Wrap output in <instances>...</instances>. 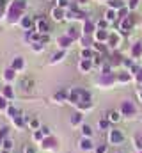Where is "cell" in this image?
Segmentation results:
<instances>
[{
	"mask_svg": "<svg viewBox=\"0 0 142 153\" xmlns=\"http://www.w3.org/2000/svg\"><path fill=\"white\" fill-rule=\"evenodd\" d=\"M96 39H98V41H105V39H108V34L101 29V30H98V32H96Z\"/></svg>",
	"mask_w": 142,
	"mask_h": 153,
	"instance_id": "27",
	"label": "cell"
},
{
	"mask_svg": "<svg viewBox=\"0 0 142 153\" xmlns=\"http://www.w3.org/2000/svg\"><path fill=\"white\" fill-rule=\"evenodd\" d=\"M108 121H110V123L119 121V112H117V111H110V112H108Z\"/></svg>",
	"mask_w": 142,
	"mask_h": 153,
	"instance_id": "22",
	"label": "cell"
},
{
	"mask_svg": "<svg viewBox=\"0 0 142 153\" xmlns=\"http://www.w3.org/2000/svg\"><path fill=\"white\" fill-rule=\"evenodd\" d=\"M82 134H84V137H91L92 135V128L89 125H84L82 126Z\"/></svg>",
	"mask_w": 142,
	"mask_h": 153,
	"instance_id": "25",
	"label": "cell"
},
{
	"mask_svg": "<svg viewBox=\"0 0 142 153\" xmlns=\"http://www.w3.org/2000/svg\"><path fill=\"white\" fill-rule=\"evenodd\" d=\"M48 29H50V27H48V22H46V20H37V30H39L41 34H46Z\"/></svg>",
	"mask_w": 142,
	"mask_h": 153,
	"instance_id": "10",
	"label": "cell"
},
{
	"mask_svg": "<svg viewBox=\"0 0 142 153\" xmlns=\"http://www.w3.org/2000/svg\"><path fill=\"white\" fill-rule=\"evenodd\" d=\"M53 100H57V102H64V100H68L66 91H59V93H55V94H53Z\"/></svg>",
	"mask_w": 142,
	"mask_h": 153,
	"instance_id": "19",
	"label": "cell"
},
{
	"mask_svg": "<svg viewBox=\"0 0 142 153\" xmlns=\"http://www.w3.org/2000/svg\"><path fill=\"white\" fill-rule=\"evenodd\" d=\"M108 43H110L112 46H115V45L119 43V39H117V36H108Z\"/></svg>",
	"mask_w": 142,
	"mask_h": 153,
	"instance_id": "36",
	"label": "cell"
},
{
	"mask_svg": "<svg viewBox=\"0 0 142 153\" xmlns=\"http://www.w3.org/2000/svg\"><path fill=\"white\" fill-rule=\"evenodd\" d=\"M32 50H34V52H41V50H43V45H41L39 41H34V43H32Z\"/></svg>",
	"mask_w": 142,
	"mask_h": 153,
	"instance_id": "34",
	"label": "cell"
},
{
	"mask_svg": "<svg viewBox=\"0 0 142 153\" xmlns=\"http://www.w3.org/2000/svg\"><path fill=\"white\" fill-rule=\"evenodd\" d=\"M82 57H84V59H91V57H92V52H91V50H84V52H82Z\"/></svg>",
	"mask_w": 142,
	"mask_h": 153,
	"instance_id": "40",
	"label": "cell"
},
{
	"mask_svg": "<svg viewBox=\"0 0 142 153\" xmlns=\"http://www.w3.org/2000/svg\"><path fill=\"white\" fill-rule=\"evenodd\" d=\"M52 16H53V20H57V22H61V20L64 18V11H62L61 7H55V9L52 11Z\"/></svg>",
	"mask_w": 142,
	"mask_h": 153,
	"instance_id": "13",
	"label": "cell"
},
{
	"mask_svg": "<svg viewBox=\"0 0 142 153\" xmlns=\"http://www.w3.org/2000/svg\"><path fill=\"white\" fill-rule=\"evenodd\" d=\"M32 139H34L36 143H39V144H41V141L44 139V135L41 134V130H36L34 134H32Z\"/></svg>",
	"mask_w": 142,
	"mask_h": 153,
	"instance_id": "24",
	"label": "cell"
},
{
	"mask_svg": "<svg viewBox=\"0 0 142 153\" xmlns=\"http://www.w3.org/2000/svg\"><path fill=\"white\" fill-rule=\"evenodd\" d=\"M121 112L124 116H133L135 114V105L132 103V102H123V105H121Z\"/></svg>",
	"mask_w": 142,
	"mask_h": 153,
	"instance_id": "4",
	"label": "cell"
},
{
	"mask_svg": "<svg viewBox=\"0 0 142 153\" xmlns=\"http://www.w3.org/2000/svg\"><path fill=\"white\" fill-rule=\"evenodd\" d=\"M108 125H110V121H108V119H101V121H100V128H103V130L108 128Z\"/></svg>",
	"mask_w": 142,
	"mask_h": 153,
	"instance_id": "38",
	"label": "cell"
},
{
	"mask_svg": "<svg viewBox=\"0 0 142 153\" xmlns=\"http://www.w3.org/2000/svg\"><path fill=\"white\" fill-rule=\"evenodd\" d=\"M96 50H100V52H105V46H103L101 43H96Z\"/></svg>",
	"mask_w": 142,
	"mask_h": 153,
	"instance_id": "44",
	"label": "cell"
},
{
	"mask_svg": "<svg viewBox=\"0 0 142 153\" xmlns=\"http://www.w3.org/2000/svg\"><path fill=\"white\" fill-rule=\"evenodd\" d=\"M68 38H71V39H76L78 38V32H76V29L75 27H71V29H68V34H66Z\"/></svg>",
	"mask_w": 142,
	"mask_h": 153,
	"instance_id": "28",
	"label": "cell"
},
{
	"mask_svg": "<svg viewBox=\"0 0 142 153\" xmlns=\"http://www.w3.org/2000/svg\"><path fill=\"white\" fill-rule=\"evenodd\" d=\"M2 96H5L7 100H13V98H14V91H13V87H11L9 84H5V85L2 87Z\"/></svg>",
	"mask_w": 142,
	"mask_h": 153,
	"instance_id": "7",
	"label": "cell"
},
{
	"mask_svg": "<svg viewBox=\"0 0 142 153\" xmlns=\"http://www.w3.org/2000/svg\"><path fill=\"white\" fill-rule=\"evenodd\" d=\"M23 11H25V2H23V0H16V2L11 5V9H9V22H11V23H16V22L21 18Z\"/></svg>",
	"mask_w": 142,
	"mask_h": 153,
	"instance_id": "1",
	"label": "cell"
},
{
	"mask_svg": "<svg viewBox=\"0 0 142 153\" xmlns=\"http://www.w3.org/2000/svg\"><path fill=\"white\" fill-rule=\"evenodd\" d=\"M82 43H84V46H91V36H84Z\"/></svg>",
	"mask_w": 142,
	"mask_h": 153,
	"instance_id": "37",
	"label": "cell"
},
{
	"mask_svg": "<svg viewBox=\"0 0 142 153\" xmlns=\"http://www.w3.org/2000/svg\"><path fill=\"white\" fill-rule=\"evenodd\" d=\"M23 153H37L34 144H25V148H23Z\"/></svg>",
	"mask_w": 142,
	"mask_h": 153,
	"instance_id": "29",
	"label": "cell"
},
{
	"mask_svg": "<svg viewBox=\"0 0 142 153\" xmlns=\"http://www.w3.org/2000/svg\"><path fill=\"white\" fill-rule=\"evenodd\" d=\"M29 128H32V130H39V128H41V125H39V121H37V119H30V121H29Z\"/></svg>",
	"mask_w": 142,
	"mask_h": 153,
	"instance_id": "26",
	"label": "cell"
},
{
	"mask_svg": "<svg viewBox=\"0 0 142 153\" xmlns=\"http://www.w3.org/2000/svg\"><path fill=\"white\" fill-rule=\"evenodd\" d=\"M71 43H73V39L68 38V36H62V38H59V45H61V46H64V48H66V46H70Z\"/></svg>",
	"mask_w": 142,
	"mask_h": 153,
	"instance_id": "20",
	"label": "cell"
},
{
	"mask_svg": "<svg viewBox=\"0 0 142 153\" xmlns=\"http://www.w3.org/2000/svg\"><path fill=\"white\" fill-rule=\"evenodd\" d=\"M133 23H135V22H133V18H132V16H128V18H124V22L121 23V29H123L124 32H128V30L133 27Z\"/></svg>",
	"mask_w": 142,
	"mask_h": 153,
	"instance_id": "9",
	"label": "cell"
},
{
	"mask_svg": "<svg viewBox=\"0 0 142 153\" xmlns=\"http://www.w3.org/2000/svg\"><path fill=\"white\" fill-rule=\"evenodd\" d=\"M2 14H4V7H0V16H2Z\"/></svg>",
	"mask_w": 142,
	"mask_h": 153,
	"instance_id": "50",
	"label": "cell"
},
{
	"mask_svg": "<svg viewBox=\"0 0 142 153\" xmlns=\"http://www.w3.org/2000/svg\"><path fill=\"white\" fill-rule=\"evenodd\" d=\"M23 66H25V61H23V57H16V59H13V64H11V68H13L14 71H20V70H23Z\"/></svg>",
	"mask_w": 142,
	"mask_h": 153,
	"instance_id": "6",
	"label": "cell"
},
{
	"mask_svg": "<svg viewBox=\"0 0 142 153\" xmlns=\"http://www.w3.org/2000/svg\"><path fill=\"white\" fill-rule=\"evenodd\" d=\"M137 2H139V0H130V7H135V5H137Z\"/></svg>",
	"mask_w": 142,
	"mask_h": 153,
	"instance_id": "47",
	"label": "cell"
},
{
	"mask_svg": "<svg viewBox=\"0 0 142 153\" xmlns=\"http://www.w3.org/2000/svg\"><path fill=\"white\" fill-rule=\"evenodd\" d=\"M21 27H23L25 30H29V29L32 27V20H30L29 16H23V18H21Z\"/></svg>",
	"mask_w": 142,
	"mask_h": 153,
	"instance_id": "17",
	"label": "cell"
},
{
	"mask_svg": "<svg viewBox=\"0 0 142 153\" xmlns=\"http://www.w3.org/2000/svg\"><path fill=\"white\" fill-rule=\"evenodd\" d=\"M0 139H2V141L9 139V126H2V128H0Z\"/></svg>",
	"mask_w": 142,
	"mask_h": 153,
	"instance_id": "23",
	"label": "cell"
},
{
	"mask_svg": "<svg viewBox=\"0 0 142 153\" xmlns=\"http://www.w3.org/2000/svg\"><path fill=\"white\" fill-rule=\"evenodd\" d=\"M92 30H94V25H92L91 22H85V25H84V32H85V36H91Z\"/></svg>",
	"mask_w": 142,
	"mask_h": 153,
	"instance_id": "21",
	"label": "cell"
},
{
	"mask_svg": "<svg viewBox=\"0 0 142 153\" xmlns=\"http://www.w3.org/2000/svg\"><path fill=\"white\" fill-rule=\"evenodd\" d=\"M141 100H142V91H141Z\"/></svg>",
	"mask_w": 142,
	"mask_h": 153,
	"instance_id": "52",
	"label": "cell"
},
{
	"mask_svg": "<svg viewBox=\"0 0 142 153\" xmlns=\"http://www.w3.org/2000/svg\"><path fill=\"white\" fill-rule=\"evenodd\" d=\"M32 85H34V82H32V78H23V82H21V87H23V91H30L32 89Z\"/></svg>",
	"mask_w": 142,
	"mask_h": 153,
	"instance_id": "18",
	"label": "cell"
},
{
	"mask_svg": "<svg viewBox=\"0 0 142 153\" xmlns=\"http://www.w3.org/2000/svg\"><path fill=\"white\" fill-rule=\"evenodd\" d=\"M110 62H112V64H121V55H119V53H112Z\"/></svg>",
	"mask_w": 142,
	"mask_h": 153,
	"instance_id": "30",
	"label": "cell"
},
{
	"mask_svg": "<svg viewBox=\"0 0 142 153\" xmlns=\"http://www.w3.org/2000/svg\"><path fill=\"white\" fill-rule=\"evenodd\" d=\"M80 123H82V114H80V112H75V114L71 116V125L76 126V125H80Z\"/></svg>",
	"mask_w": 142,
	"mask_h": 153,
	"instance_id": "16",
	"label": "cell"
},
{
	"mask_svg": "<svg viewBox=\"0 0 142 153\" xmlns=\"http://www.w3.org/2000/svg\"><path fill=\"white\" fill-rule=\"evenodd\" d=\"M41 148H43V150H48V152H55V150L59 148V139L53 137V135L44 137V139L41 141Z\"/></svg>",
	"mask_w": 142,
	"mask_h": 153,
	"instance_id": "2",
	"label": "cell"
},
{
	"mask_svg": "<svg viewBox=\"0 0 142 153\" xmlns=\"http://www.w3.org/2000/svg\"><path fill=\"white\" fill-rule=\"evenodd\" d=\"M9 109V100L5 96H0V112H7Z\"/></svg>",
	"mask_w": 142,
	"mask_h": 153,
	"instance_id": "15",
	"label": "cell"
},
{
	"mask_svg": "<svg viewBox=\"0 0 142 153\" xmlns=\"http://www.w3.org/2000/svg\"><path fill=\"white\" fill-rule=\"evenodd\" d=\"M59 5H61V7H64V5H68V0H59Z\"/></svg>",
	"mask_w": 142,
	"mask_h": 153,
	"instance_id": "46",
	"label": "cell"
},
{
	"mask_svg": "<svg viewBox=\"0 0 142 153\" xmlns=\"http://www.w3.org/2000/svg\"><path fill=\"white\" fill-rule=\"evenodd\" d=\"M2 143H4V141H2V139H0V148H2Z\"/></svg>",
	"mask_w": 142,
	"mask_h": 153,
	"instance_id": "51",
	"label": "cell"
},
{
	"mask_svg": "<svg viewBox=\"0 0 142 153\" xmlns=\"http://www.w3.org/2000/svg\"><path fill=\"white\" fill-rule=\"evenodd\" d=\"M121 5H123V2H121V0H112V2H110V7H117V9H119Z\"/></svg>",
	"mask_w": 142,
	"mask_h": 153,
	"instance_id": "39",
	"label": "cell"
},
{
	"mask_svg": "<svg viewBox=\"0 0 142 153\" xmlns=\"http://www.w3.org/2000/svg\"><path fill=\"white\" fill-rule=\"evenodd\" d=\"M114 18H115V13L114 11H108L106 13V20H114Z\"/></svg>",
	"mask_w": 142,
	"mask_h": 153,
	"instance_id": "43",
	"label": "cell"
},
{
	"mask_svg": "<svg viewBox=\"0 0 142 153\" xmlns=\"http://www.w3.org/2000/svg\"><path fill=\"white\" fill-rule=\"evenodd\" d=\"M14 76H16V71H14L13 68H9V70H5V71H4V80H5L7 84H9V82H13V80H14Z\"/></svg>",
	"mask_w": 142,
	"mask_h": 153,
	"instance_id": "11",
	"label": "cell"
},
{
	"mask_svg": "<svg viewBox=\"0 0 142 153\" xmlns=\"http://www.w3.org/2000/svg\"><path fill=\"white\" fill-rule=\"evenodd\" d=\"M117 78H119L121 82H128V80H130V75H126V73H123V75H119Z\"/></svg>",
	"mask_w": 142,
	"mask_h": 153,
	"instance_id": "41",
	"label": "cell"
},
{
	"mask_svg": "<svg viewBox=\"0 0 142 153\" xmlns=\"http://www.w3.org/2000/svg\"><path fill=\"white\" fill-rule=\"evenodd\" d=\"M39 130H41V134H43L44 137H50V135H52V130H50V126H41Z\"/></svg>",
	"mask_w": 142,
	"mask_h": 153,
	"instance_id": "31",
	"label": "cell"
},
{
	"mask_svg": "<svg viewBox=\"0 0 142 153\" xmlns=\"http://www.w3.org/2000/svg\"><path fill=\"white\" fill-rule=\"evenodd\" d=\"M141 52H142V46H141V43H137V45L133 46V55H135V57H139V55H141Z\"/></svg>",
	"mask_w": 142,
	"mask_h": 153,
	"instance_id": "33",
	"label": "cell"
},
{
	"mask_svg": "<svg viewBox=\"0 0 142 153\" xmlns=\"http://www.w3.org/2000/svg\"><path fill=\"white\" fill-rule=\"evenodd\" d=\"M135 141H137V146H139V148H142V137H141V135H139Z\"/></svg>",
	"mask_w": 142,
	"mask_h": 153,
	"instance_id": "45",
	"label": "cell"
},
{
	"mask_svg": "<svg viewBox=\"0 0 142 153\" xmlns=\"http://www.w3.org/2000/svg\"><path fill=\"white\" fill-rule=\"evenodd\" d=\"M96 153H106V146H105V144L98 146V148H96Z\"/></svg>",
	"mask_w": 142,
	"mask_h": 153,
	"instance_id": "42",
	"label": "cell"
},
{
	"mask_svg": "<svg viewBox=\"0 0 142 153\" xmlns=\"http://www.w3.org/2000/svg\"><path fill=\"white\" fill-rule=\"evenodd\" d=\"M2 148H4V150H7V152H9V150H11V148H13V143H11V139H5V141H4V143H2Z\"/></svg>",
	"mask_w": 142,
	"mask_h": 153,
	"instance_id": "32",
	"label": "cell"
},
{
	"mask_svg": "<svg viewBox=\"0 0 142 153\" xmlns=\"http://www.w3.org/2000/svg\"><path fill=\"white\" fill-rule=\"evenodd\" d=\"M64 57V52H59V53H55L53 57H52V62H57V61H61Z\"/></svg>",
	"mask_w": 142,
	"mask_h": 153,
	"instance_id": "35",
	"label": "cell"
},
{
	"mask_svg": "<svg viewBox=\"0 0 142 153\" xmlns=\"http://www.w3.org/2000/svg\"><path fill=\"white\" fill-rule=\"evenodd\" d=\"M139 82H142V70L139 71Z\"/></svg>",
	"mask_w": 142,
	"mask_h": 153,
	"instance_id": "49",
	"label": "cell"
},
{
	"mask_svg": "<svg viewBox=\"0 0 142 153\" xmlns=\"http://www.w3.org/2000/svg\"><path fill=\"white\" fill-rule=\"evenodd\" d=\"M80 150H82V152H91V150H92V143H91L89 137H84V139L80 141Z\"/></svg>",
	"mask_w": 142,
	"mask_h": 153,
	"instance_id": "8",
	"label": "cell"
},
{
	"mask_svg": "<svg viewBox=\"0 0 142 153\" xmlns=\"http://www.w3.org/2000/svg\"><path fill=\"white\" fill-rule=\"evenodd\" d=\"M5 114L9 116L11 119H16L18 116H21V112H20V111H18L16 107H13V105H9V109H7V112H5Z\"/></svg>",
	"mask_w": 142,
	"mask_h": 153,
	"instance_id": "12",
	"label": "cell"
},
{
	"mask_svg": "<svg viewBox=\"0 0 142 153\" xmlns=\"http://www.w3.org/2000/svg\"><path fill=\"white\" fill-rule=\"evenodd\" d=\"M119 14H121V18H124V16H126V9H121V13H119Z\"/></svg>",
	"mask_w": 142,
	"mask_h": 153,
	"instance_id": "48",
	"label": "cell"
},
{
	"mask_svg": "<svg viewBox=\"0 0 142 153\" xmlns=\"http://www.w3.org/2000/svg\"><path fill=\"white\" fill-rule=\"evenodd\" d=\"M123 134L119 132V130H110V134H108V141L112 143V144H121L123 143Z\"/></svg>",
	"mask_w": 142,
	"mask_h": 153,
	"instance_id": "3",
	"label": "cell"
},
{
	"mask_svg": "<svg viewBox=\"0 0 142 153\" xmlns=\"http://www.w3.org/2000/svg\"><path fill=\"white\" fill-rule=\"evenodd\" d=\"M114 80H115V75L110 73V71H105L103 75L100 76V84L101 85H110V84H114Z\"/></svg>",
	"mask_w": 142,
	"mask_h": 153,
	"instance_id": "5",
	"label": "cell"
},
{
	"mask_svg": "<svg viewBox=\"0 0 142 153\" xmlns=\"http://www.w3.org/2000/svg\"><path fill=\"white\" fill-rule=\"evenodd\" d=\"M91 68H92V62H91L89 59H82V61H80V70H82V71H89Z\"/></svg>",
	"mask_w": 142,
	"mask_h": 153,
	"instance_id": "14",
	"label": "cell"
}]
</instances>
